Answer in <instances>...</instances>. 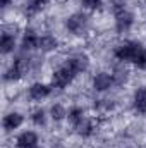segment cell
Segmentation results:
<instances>
[{"label":"cell","instance_id":"44dd1931","mask_svg":"<svg viewBox=\"0 0 146 148\" xmlns=\"http://www.w3.org/2000/svg\"><path fill=\"white\" fill-rule=\"evenodd\" d=\"M113 79H115V84H124L127 81V73L122 71V69H115L113 71Z\"/></svg>","mask_w":146,"mask_h":148},{"label":"cell","instance_id":"ac0fdd59","mask_svg":"<svg viewBox=\"0 0 146 148\" xmlns=\"http://www.w3.org/2000/svg\"><path fill=\"white\" fill-rule=\"evenodd\" d=\"M31 122L38 126V127H41V126H45L46 124V112L43 110V109H36V110L31 112Z\"/></svg>","mask_w":146,"mask_h":148},{"label":"cell","instance_id":"2e32d148","mask_svg":"<svg viewBox=\"0 0 146 148\" xmlns=\"http://www.w3.org/2000/svg\"><path fill=\"white\" fill-rule=\"evenodd\" d=\"M86 117V114H84V110L81 109V107H72V109H69V114H67V119H69V122L74 126H77L83 119Z\"/></svg>","mask_w":146,"mask_h":148},{"label":"cell","instance_id":"603a6c76","mask_svg":"<svg viewBox=\"0 0 146 148\" xmlns=\"http://www.w3.org/2000/svg\"><path fill=\"white\" fill-rule=\"evenodd\" d=\"M10 2H12V0H0V3H2V7H3V9H7V7L10 5Z\"/></svg>","mask_w":146,"mask_h":148},{"label":"cell","instance_id":"30bf717a","mask_svg":"<svg viewBox=\"0 0 146 148\" xmlns=\"http://www.w3.org/2000/svg\"><path fill=\"white\" fill-rule=\"evenodd\" d=\"M38 43H40V35L35 29L28 28L24 29L23 36H21V48L24 52H31V50H38Z\"/></svg>","mask_w":146,"mask_h":148},{"label":"cell","instance_id":"d6986e66","mask_svg":"<svg viewBox=\"0 0 146 148\" xmlns=\"http://www.w3.org/2000/svg\"><path fill=\"white\" fill-rule=\"evenodd\" d=\"M48 2H52V0H31L29 2V5H28V12L29 14H35V12H38L43 5H46Z\"/></svg>","mask_w":146,"mask_h":148},{"label":"cell","instance_id":"277c9868","mask_svg":"<svg viewBox=\"0 0 146 148\" xmlns=\"http://www.w3.org/2000/svg\"><path fill=\"white\" fill-rule=\"evenodd\" d=\"M65 28L74 36H83L88 29V16L84 12H74L65 19Z\"/></svg>","mask_w":146,"mask_h":148},{"label":"cell","instance_id":"52a82bcc","mask_svg":"<svg viewBox=\"0 0 146 148\" xmlns=\"http://www.w3.org/2000/svg\"><path fill=\"white\" fill-rule=\"evenodd\" d=\"M65 64H67L76 74H81V73H84V71H88V67H89V57H88L86 53L79 52V53L71 55Z\"/></svg>","mask_w":146,"mask_h":148},{"label":"cell","instance_id":"e0dca14e","mask_svg":"<svg viewBox=\"0 0 146 148\" xmlns=\"http://www.w3.org/2000/svg\"><path fill=\"white\" fill-rule=\"evenodd\" d=\"M67 109L64 107V105H60V103H55V105H52V109H50V117L53 119V121H62V119H65L67 117Z\"/></svg>","mask_w":146,"mask_h":148},{"label":"cell","instance_id":"5bb4252c","mask_svg":"<svg viewBox=\"0 0 146 148\" xmlns=\"http://www.w3.org/2000/svg\"><path fill=\"white\" fill-rule=\"evenodd\" d=\"M132 107L138 114H146V86L138 88L132 97Z\"/></svg>","mask_w":146,"mask_h":148},{"label":"cell","instance_id":"4fadbf2b","mask_svg":"<svg viewBox=\"0 0 146 148\" xmlns=\"http://www.w3.org/2000/svg\"><path fill=\"white\" fill-rule=\"evenodd\" d=\"M59 48V40L53 35H41L40 36V43H38V50L43 53H50L55 52Z\"/></svg>","mask_w":146,"mask_h":148},{"label":"cell","instance_id":"8992f818","mask_svg":"<svg viewBox=\"0 0 146 148\" xmlns=\"http://www.w3.org/2000/svg\"><path fill=\"white\" fill-rule=\"evenodd\" d=\"M52 84H45V83H33L29 88H28V97L33 100V102H41L45 98L50 97L52 93Z\"/></svg>","mask_w":146,"mask_h":148},{"label":"cell","instance_id":"9a60e30c","mask_svg":"<svg viewBox=\"0 0 146 148\" xmlns=\"http://www.w3.org/2000/svg\"><path fill=\"white\" fill-rule=\"evenodd\" d=\"M95 122L89 119V117H84L77 126H74V131L79 134V136H83V138H89L93 133H95Z\"/></svg>","mask_w":146,"mask_h":148},{"label":"cell","instance_id":"7a4b0ae2","mask_svg":"<svg viewBox=\"0 0 146 148\" xmlns=\"http://www.w3.org/2000/svg\"><path fill=\"white\" fill-rule=\"evenodd\" d=\"M113 17H115L117 33H127L134 24V14L124 3H119V2L113 3Z\"/></svg>","mask_w":146,"mask_h":148},{"label":"cell","instance_id":"7402d4cb","mask_svg":"<svg viewBox=\"0 0 146 148\" xmlns=\"http://www.w3.org/2000/svg\"><path fill=\"white\" fill-rule=\"evenodd\" d=\"M134 66L138 69H146V47L141 50V53L138 55V59L134 60Z\"/></svg>","mask_w":146,"mask_h":148},{"label":"cell","instance_id":"9c48e42d","mask_svg":"<svg viewBox=\"0 0 146 148\" xmlns=\"http://www.w3.org/2000/svg\"><path fill=\"white\" fill-rule=\"evenodd\" d=\"M23 122H24V115L23 114H19V112H9L2 119V127H3L5 133H12V131L19 129L23 126Z\"/></svg>","mask_w":146,"mask_h":148},{"label":"cell","instance_id":"7c38bea8","mask_svg":"<svg viewBox=\"0 0 146 148\" xmlns=\"http://www.w3.org/2000/svg\"><path fill=\"white\" fill-rule=\"evenodd\" d=\"M16 45H17L16 33H10V31L3 29V33H2V36H0V52H2V55L12 53L14 48H16Z\"/></svg>","mask_w":146,"mask_h":148},{"label":"cell","instance_id":"8fae6325","mask_svg":"<svg viewBox=\"0 0 146 148\" xmlns=\"http://www.w3.org/2000/svg\"><path fill=\"white\" fill-rule=\"evenodd\" d=\"M38 134L35 131H23L17 140H16V147L17 148H38Z\"/></svg>","mask_w":146,"mask_h":148},{"label":"cell","instance_id":"6da1fadb","mask_svg":"<svg viewBox=\"0 0 146 148\" xmlns=\"http://www.w3.org/2000/svg\"><path fill=\"white\" fill-rule=\"evenodd\" d=\"M145 47L134 40H126L122 43H119L113 50V57L119 60V62H124V64H134V60L138 59V55L141 53Z\"/></svg>","mask_w":146,"mask_h":148},{"label":"cell","instance_id":"ba28073f","mask_svg":"<svg viewBox=\"0 0 146 148\" xmlns=\"http://www.w3.org/2000/svg\"><path fill=\"white\" fill-rule=\"evenodd\" d=\"M113 86H115L113 74H110V73L95 74V77H93V88H95V91L103 93V91H108L110 88H113Z\"/></svg>","mask_w":146,"mask_h":148},{"label":"cell","instance_id":"ffe728a7","mask_svg":"<svg viewBox=\"0 0 146 148\" xmlns=\"http://www.w3.org/2000/svg\"><path fill=\"white\" fill-rule=\"evenodd\" d=\"M79 2H81V5H83L84 9H88V10H96V9H100L102 3H103V0H79Z\"/></svg>","mask_w":146,"mask_h":148},{"label":"cell","instance_id":"3957f363","mask_svg":"<svg viewBox=\"0 0 146 148\" xmlns=\"http://www.w3.org/2000/svg\"><path fill=\"white\" fill-rule=\"evenodd\" d=\"M28 71H29V60L24 57H17L7 67V71L3 74V79L5 81H19L28 74Z\"/></svg>","mask_w":146,"mask_h":148},{"label":"cell","instance_id":"5b68a950","mask_svg":"<svg viewBox=\"0 0 146 148\" xmlns=\"http://www.w3.org/2000/svg\"><path fill=\"white\" fill-rule=\"evenodd\" d=\"M76 76L77 74L74 73L67 64H64V66H60L59 69L53 71V74H52V86L57 88V90H64V88H67L72 83Z\"/></svg>","mask_w":146,"mask_h":148}]
</instances>
